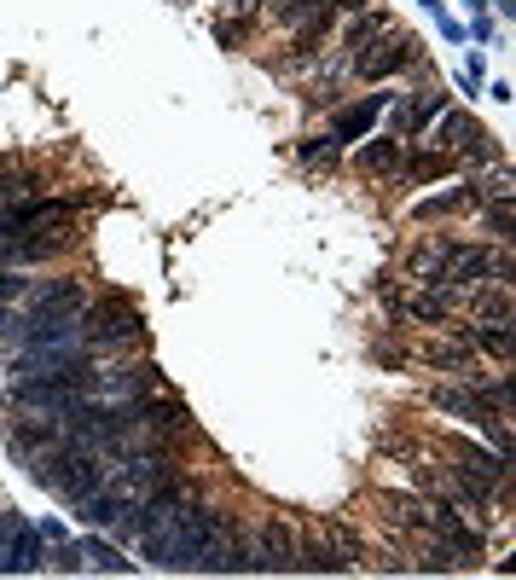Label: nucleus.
I'll return each mask as SVG.
<instances>
[{
    "label": "nucleus",
    "mask_w": 516,
    "mask_h": 580,
    "mask_svg": "<svg viewBox=\"0 0 516 580\" xmlns=\"http://www.w3.org/2000/svg\"><path fill=\"white\" fill-rule=\"evenodd\" d=\"M82 343L93 348V355H122V348L145 343V319H140V308H128V302H117V296L88 302L82 308Z\"/></svg>",
    "instance_id": "1"
},
{
    "label": "nucleus",
    "mask_w": 516,
    "mask_h": 580,
    "mask_svg": "<svg viewBox=\"0 0 516 580\" xmlns=\"http://www.w3.org/2000/svg\"><path fill=\"white\" fill-rule=\"evenodd\" d=\"M442 279H447L453 296H458V291H476V285H487V279L510 285V279H516V262L505 256V250H487V244H453Z\"/></svg>",
    "instance_id": "2"
},
{
    "label": "nucleus",
    "mask_w": 516,
    "mask_h": 580,
    "mask_svg": "<svg viewBox=\"0 0 516 580\" xmlns=\"http://www.w3.org/2000/svg\"><path fill=\"white\" fill-rule=\"evenodd\" d=\"M151 389H158V366H151V360L93 366V377H88V400H93V407H128V400H140Z\"/></svg>",
    "instance_id": "3"
},
{
    "label": "nucleus",
    "mask_w": 516,
    "mask_h": 580,
    "mask_svg": "<svg viewBox=\"0 0 516 580\" xmlns=\"http://www.w3.org/2000/svg\"><path fill=\"white\" fill-rule=\"evenodd\" d=\"M250 569L255 574H296L302 569V535L291 522L267 517L262 528H255V540H250Z\"/></svg>",
    "instance_id": "4"
},
{
    "label": "nucleus",
    "mask_w": 516,
    "mask_h": 580,
    "mask_svg": "<svg viewBox=\"0 0 516 580\" xmlns=\"http://www.w3.org/2000/svg\"><path fill=\"white\" fill-rule=\"evenodd\" d=\"M442 459L458 470V476H471L476 488H505L510 482V452H487V447H476V441H464V436H442Z\"/></svg>",
    "instance_id": "5"
},
{
    "label": "nucleus",
    "mask_w": 516,
    "mask_h": 580,
    "mask_svg": "<svg viewBox=\"0 0 516 580\" xmlns=\"http://www.w3.org/2000/svg\"><path fill=\"white\" fill-rule=\"evenodd\" d=\"M47 558V540L36 522H23L18 511H0V574H36Z\"/></svg>",
    "instance_id": "6"
},
{
    "label": "nucleus",
    "mask_w": 516,
    "mask_h": 580,
    "mask_svg": "<svg viewBox=\"0 0 516 580\" xmlns=\"http://www.w3.org/2000/svg\"><path fill=\"white\" fill-rule=\"evenodd\" d=\"M372 53H354L348 64H354V75H366V82H383V75H395V70H406L412 59H418V41H412L406 30H383V35H372L366 41Z\"/></svg>",
    "instance_id": "7"
},
{
    "label": "nucleus",
    "mask_w": 516,
    "mask_h": 580,
    "mask_svg": "<svg viewBox=\"0 0 516 580\" xmlns=\"http://www.w3.org/2000/svg\"><path fill=\"white\" fill-rule=\"evenodd\" d=\"M88 285L82 279H47V285H30L23 296V314H82L88 308Z\"/></svg>",
    "instance_id": "8"
},
{
    "label": "nucleus",
    "mask_w": 516,
    "mask_h": 580,
    "mask_svg": "<svg viewBox=\"0 0 516 580\" xmlns=\"http://www.w3.org/2000/svg\"><path fill=\"white\" fill-rule=\"evenodd\" d=\"M429 407L442 413V418H464V424H482L487 418V400L471 384H435L429 389Z\"/></svg>",
    "instance_id": "9"
},
{
    "label": "nucleus",
    "mask_w": 516,
    "mask_h": 580,
    "mask_svg": "<svg viewBox=\"0 0 516 580\" xmlns=\"http://www.w3.org/2000/svg\"><path fill=\"white\" fill-rule=\"evenodd\" d=\"M424 366L453 372L458 384H471V377H476V348L471 343H453V337H435V343H424Z\"/></svg>",
    "instance_id": "10"
},
{
    "label": "nucleus",
    "mask_w": 516,
    "mask_h": 580,
    "mask_svg": "<svg viewBox=\"0 0 516 580\" xmlns=\"http://www.w3.org/2000/svg\"><path fill=\"white\" fill-rule=\"evenodd\" d=\"M447 256H453V244H447V238H424V244L406 256V273H412L418 285H442V267H447Z\"/></svg>",
    "instance_id": "11"
},
{
    "label": "nucleus",
    "mask_w": 516,
    "mask_h": 580,
    "mask_svg": "<svg viewBox=\"0 0 516 580\" xmlns=\"http://www.w3.org/2000/svg\"><path fill=\"white\" fill-rule=\"evenodd\" d=\"M401 157H406L401 140H395V134H377L372 145L354 151V169H360V174H389V169H401Z\"/></svg>",
    "instance_id": "12"
},
{
    "label": "nucleus",
    "mask_w": 516,
    "mask_h": 580,
    "mask_svg": "<svg viewBox=\"0 0 516 580\" xmlns=\"http://www.w3.org/2000/svg\"><path fill=\"white\" fill-rule=\"evenodd\" d=\"M447 308H453V291H447V285H424L412 302H401V314H406V319H418V325H442Z\"/></svg>",
    "instance_id": "13"
},
{
    "label": "nucleus",
    "mask_w": 516,
    "mask_h": 580,
    "mask_svg": "<svg viewBox=\"0 0 516 580\" xmlns=\"http://www.w3.org/2000/svg\"><path fill=\"white\" fill-rule=\"evenodd\" d=\"M464 343H471L476 355H494V360H510V348H516L510 325H494V319H476L471 332H464Z\"/></svg>",
    "instance_id": "14"
},
{
    "label": "nucleus",
    "mask_w": 516,
    "mask_h": 580,
    "mask_svg": "<svg viewBox=\"0 0 516 580\" xmlns=\"http://www.w3.org/2000/svg\"><path fill=\"white\" fill-rule=\"evenodd\" d=\"M482 129H476V116L471 111H442V129H435V145H442V151H453V157H458V151L464 145H471Z\"/></svg>",
    "instance_id": "15"
},
{
    "label": "nucleus",
    "mask_w": 516,
    "mask_h": 580,
    "mask_svg": "<svg viewBox=\"0 0 516 580\" xmlns=\"http://www.w3.org/2000/svg\"><path fill=\"white\" fill-rule=\"evenodd\" d=\"M383 99H389V93H372V99H360L354 111H343L337 116V140H366V129H372L377 111H383Z\"/></svg>",
    "instance_id": "16"
},
{
    "label": "nucleus",
    "mask_w": 516,
    "mask_h": 580,
    "mask_svg": "<svg viewBox=\"0 0 516 580\" xmlns=\"http://www.w3.org/2000/svg\"><path fill=\"white\" fill-rule=\"evenodd\" d=\"M383 30H389V18H383V12H354V23H348V30H343V53L354 59V53H366V41L372 35H383Z\"/></svg>",
    "instance_id": "17"
},
{
    "label": "nucleus",
    "mask_w": 516,
    "mask_h": 580,
    "mask_svg": "<svg viewBox=\"0 0 516 580\" xmlns=\"http://www.w3.org/2000/svg\"><path fill=\"white\" fill-rule=\"evenodd\" d=\"M412 569H424V574H453V569H464V558L442 540V535H424V558L412 563Z\"/></svg>",
    "instance_id": "18"
},
{
    "label": "nucleus",
    "mask_w": 516,
    "mask_h": 580,
    "mask_svg": "<svg viewBox=\"0 0 516 580\" xmlns=\"http://www.w3.org/2000/svg\"><path fill=\"white\" fill-rule=\"evenodd\" d=\"M471 204H482V192H476V186H453V192H435V197H424V204H418V215H458V210H471Z\"/></svg>",
    "instance_id": "19"
},
{
    "label": "nucleus",
    "mask_w": 516,
    "mask_h": 580,
    "mask_svg": "<svg viewBox=\"0 0 516 580\" xmlns=\"http://www.w3.org/2000/svg\"><path fill=\"white\" fill-rule=\"evenodd\" d=\"M476 319H494V325H510V285L494 279V291L476 285Z\"/></svg>",
    "instance_id": "20"
},
{
    "label": "nucleus",
    "mask_w": 516,
    "mask_h": 580,
    "mask_svg": "<svg viewBox=\"0 0 516 580\" xmlns=\"http://www.w3.org/2000/svg\"><path fill=\"white\" fill-rule=\"evenodd\" d=\"M453 169V151H418V157H401L406 181H435V174Z\"/></svg>",
    "instance_id": "21"
},
{
    "label": "nucleus",
    "mask_w": 516,
    "mask_h": 580,
    "mask_svg": "<svg viewBox=\"0 0 516 580\" xmlns=\"http://www.w3.org/2000/svg\"><path fill=\"white\" fill-rule=\"evenodd\" d=\"M442 111H447V93H424L418 105H406V140H418V134H424Z\"/></svg>",
    "instance_id": "22"
},
{
    "label": "nucleus",
    "mask_w": 516,
    "mask_h": 580,
    "mask_svg": "<svg viewBox=\"0 0 516 580\" xmlns=\"http://www.w3.org/2000/svg\"><path fill=\"white\" fill-rule=\"evenodd\" d=\"M82 569H99V574H128L134 563H128V558H117V546H105V540H88V546H82Z\"/></svg>",
    "instance_id": "23"
},
{
    "label": "nucleus",
    "mask_w": 516,
    "mask_h": 580,
    "mask_svg": "<svg viewBox=\"0 0 516 580\" xmlns=\"http://www.w3.org/2000/svg\"><path fill=\"white\" fill-rule=\"evenodd\" d=\"M482 221H487V233H494L499 244H510V238H516V215H510V197H494V204L482 210Z\"/></svg>",
    "instance_id": "24"
},
{
    "label": "nucleus",
    "mask_w": 516,
    "mask_h": 580,
    "mask_svg": "<svg viewBox=\"0 0 516 580\" xmlns=\"http://www.w3.org/2000/svg\"><path fill=\"white\" fill-rule=\"evenodd\" d=\"M30 174L23 169H0V210H12V204H23V197H30Z\"/></svg>",
    "instance_id": "25"
},
{
    "label": "nucleus",
    "mask_w": 516,
    "mask_h": 580,
    "mask_svg": "<svg viewBox=\"0 0 516 580\" xmlns=\"http://www.w3.org/2000/svg\"><path fill=\"white\" fill-rule=\"evenodd\" d=\"M458 157H471V163H499V145H494V134H476L471 145L458 151Z\"/></svg>",
    "instance_id": "26"
},
{
    "label": "nucleus",
    "mask_w": 516,
    "mask_h": 580,
    "mask_svg": "<svg viewBox=\"0 0 516 580\" xmlns=\"http://www.w3.org/2000/svg\"><path fill=\"white\" fill-rule=\"evenodd\" d=\"M30 296V279H18L12 267H0V302H23Z\"/></svg>",
    "instance_id": "27"
},
{
    "label": "nucleus",
    "mask_w": 516,
    "mask_h": 580,
    "mask_svg": "<svg viewBox=\"0 0 516 580\" xmlns=\"http://www.w3.org/2000/svg\"><path fill=\"white\" fill-rule=\"evenodd\" d=\"M331 7H337V12H366L372 0H331Z\"/></svg>",
    "instance_id": "28"
},
{
    "label": "nucleus",
    "mask_w": 516,
    "mask_h": 580,
    "mask_svg": "<svg viewBox=\"0 0 516 580\" xmlns=\"http://www.w3.org/2000/svg\"><path fill=\"white\" fill-rule=\"evenodd\" d=\"M7 325H12V314H7V302H0V332H7Z\"/></svg>",
    "instance_id": "29"
}]
</instances>
